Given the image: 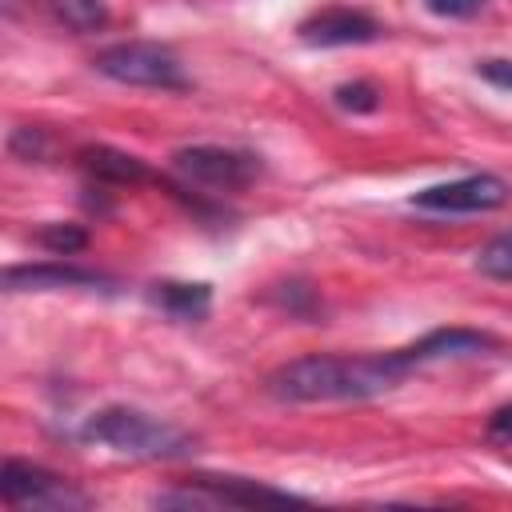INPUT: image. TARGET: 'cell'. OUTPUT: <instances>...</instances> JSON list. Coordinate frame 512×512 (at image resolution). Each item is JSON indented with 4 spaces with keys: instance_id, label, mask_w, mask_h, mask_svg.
I'll use <instances>...</instances> for the list:
<instances>
[{
    "instance_id": "ac0fdd59",
    "label": "cell",
    "mask_w": 512,
    "mask_h": 512,
    "mask_svg": "<svg viewBox=\"0 0 512 512\" xmlns=\"http://www.w3.org/2000/svg\"><path fill=\"white\" fill-rule=\"evenodd\" d=\"M424 4H428V12L448 16V20H468L484 8V0H424Z\"/></svg>"
},
{
    "instance_id": "4fadbf2b",
    "label": "cell",
    "mask_w": 512,
    "mask_h": 512,
    "mask_svg": "<svg viewBox=\"0 0 512 512\" xmlns=\"http://www.w3.org/2000/svg\"><path fill=\"white\" fill-rule=\"evenodd\" d=\"M52 4V16L72 28V32H100L108 24V4L104 0H48Z\"/></svg>"
},
{
    "instance_id": "7c38bea8",
    "label": "cell",
    "mask_w": 512,
    "mask_h": 512,
    "mask_svg": "<svg viewBox=\"0 0 512 512\" xmlns=\"http://www.w3.org/2000/svg\"><path fill=\"white\" fill-rule=\"evenodd\" d=\"M148 304L172 320H204L212 308V288L188 280H156L148 288Z\"/></svg>"
},
{
    "instance_id": "5b68a950",
    "label": "cell",
    "mask_w": 512,
    "mask_h": 512,
    "mask_svg": "<svg viewBox=\"0 0 512 512\" xmlns=\"http://www.w3.org/2000/svg\"><path fill=\"white\" fill-rule=\"evenodd\" d=\"M160 508L168 504H184V508H248V504H300V496L284 492V488H268L260 480H244V476H192L184 492H168L156 496Z\"/></svg>"
},
{
    "instance_id": "44dd1931",
    "label": "cell",
    "mask_w": 512,
    "mask_h": 512,
    "mask_svg": "<svg viewBox=\"0 0 512 512\" xmlns=\"http://www.w3.org/2000/svg\"><path fill=\"white\" fill-rule=\"evenodd\" d=\"M4 12L12 16V12H16V0H4Z\"/></svg>"
},
{
    "instance_id": "277c9868",
    "label": "cell",
    "mask_w": 512,
    "mask_h": 512,
    "mask_svg": "<svg viewBox=\"0 0 512 512\" xmlns=\"http://www.w3.org/2000/svg\"><path fill=\"white\" fill-rule=\"evenodd\" d=\"M172 168L196 184V188H212V192H240L260 176V160L252 152L240 148H220V144H192V148H176L172 152Z\"/></svg>"
},
{
    "instance_id": "7a4b0ae2",
    "label": "cell",
    "mask_w": 512,
    "mask_h": 512,
    "mask_svg": "<svg viewBox=\"0 0 512 512\" xmlns=\"http://www.w3.org/2000/svg\"><path fill=\"white\" fill-rule=\"evenodd\" d=\"M80 440L112 448L120 456H136V460H176V456H188L196 444L192 432H184L168 420H156L140 408H128V404L92 412L80 424Z\"/></svg>"
},
{
    "instance_id": "ba28073f",
    "label": "cell",
    "mask_w": 512,
    "mask_h": 512,
    "mask_svg": "<svg viewBox=\"0 0 512 512\" xmlns=\"http://www.w3.org/2000/svg\"><path fill=\"white\" fill-rule=\"evenodd\" d=\"M300 40L312 48H344L380 40V24L360 8H324L300 24Z\"/></svg>"
},
{
    "instance_id": "6da1fadb",
    "label": "cell",
    "mask_w": 512,
    "mask_h": 512,
    "mask_svg": "<svg viewBox=\"0 0 512 512\" xmlns=\"http://www.w3.org/2000/svg\"><path fill=\"white\" fill-rule=\"evenodd\" d=\"M412 372L404 348L372 356H296L264 376V392L280 404H328V400H372L396 388Z\"/></svg>"
},
{
    "instance_id": "8fae6325",
    "label": "cell",
    "mask_w": 512,
    "mask_h": 512,
    "mask_svg": "<svg viewBox=\"0 0 512 512\" xmlns=\"http://www.w3.org/2000/svg\"><path fill=\"white\" fill-rule=\"evenodd\" d=\"M76 164L100 184H140V180H148L144 160H136V156H128L112 144H84L76 152Z\"/></svg>"
},
{
    "instance_id": "5bb4252c",
    "label": "cell",
    "mask_w": 512,
    "mask_h": 512,
    "mask_svg": "<svg viewBox=\"0 0 512 512\" xmlns=\"http://www.w3.org/2000/svg\"><path fill=\"white\" fill-rule=\"evenodd\" d=\"M36 244L48 248L52 256H76V252L88 248V232L76 228V224H44L36 232Z\"/></svg>"
},
{
    "instance_id": "9c48e42d",
    "label": "cell",
    "mask_w": 512,
    "mask_h": 512,
    "mask_svg": "<svg viewBox=\"0 0 512 512\" xmlns=\"http://www.w3.org/2000/svg\"><path fill=\"white\" fill-rule=\"evenodd\" d=\"M8 292H44V288H112V276L64 260H44V264H12L4 272Z\"/></svg>"
},
{
    "instance_id": "2e32d148",
    "label": "cell",
    "mask_w": 512,
    "mask_h": 512,
    "mask_svg": "<svg viewBox=\"0 0 512 512\" xmlns=\"http://www.w3.org/2000/svg\"><path fill=\"white\" fill-rule=\"evenodd\" d=\"M332 100H336V108H344V112H376V108H380V88L368 84V80H352V84H340V88L332 92Z\"/></svg>"
},
{
    "instance_id": "3957f363",
    "label": "cell",
    "mask_w": 512,
    "mask_h": 512,
    "mask_svg": "<svg viewBox=\"0 0 512 512\" xmlns=\"http://www.w3.org/2000/svg\"><path fill=\"white\" fill-rule=\"evenodd\" d=\"M92 68L116 84H136V88H188V76L180 60L148 40H120L108 44L92 56Z\"/></svg>"
},
{
    "instance_id": "ffe728a7",
    "label": "cell",
    "mask_w": 512,
    "mask_h": 512,
    "mask_svg": "<svg viewBox=\"0 0 512 512\" xmlns=\"http://www.w3.org/2000/svg\"><path fill=\"white\" fill-rule=\"evenodd\" d=\"M488 440L512 444V404H500V408L488 416Z\"/></svg>"
},
{
    "instance_id": "52a82bcc",
    "label": "cell",
    "mask_w": 512,
    "mask_h": 512,
    "mask_svg": "<svg viewBox=\"0 0 512 512\" xmlns=\"http://www.w3.org/2000/svg\"><path fill=\"white\" fill-rule=\"evenodd\" d=\"M0 496L12 508H84L88 496L76 492L64 476L28 464V460H4L0 468Z\"/></svg>"
},
{
    "instance_id": "e0dca14e",
    "label": "cell",
    "mask_w": 512,
    "mask_h": 512,
    "mask_svg": "<svg viewBox=\"0 0 512 512\" xmlns=\"http://www.w3.org/2000/svg\"><path fill=\"white\" fill-rule=\"evenodd\" d=\"M12 156H24V160H40L44 156V132L40 128H16L12 140H8Z\"/></svg>"
},
{
    "instance_id": "30bf717a",
    "label": "cell",
    "mask_w": 512,
    "mask_h": 512,
    "mask_svg": "<svg viewBox=\"0 0 512 512\" xmlns=\"http://www.w3.org/2000/svg\"><path fill=\"white\" fill-rule=\"evenodd\" d=\"M500 348V340L492 332H476V328H436L428 336H420L416 344H408V360L412 368L432 364V360H448V356H476V352H492Z\"/></svg>"
},
{
    "instance_id": "8992f818",
    "label": "cell",
    "mask_w": 512,
    "mask_h": 512,
    "mask_svg": "<svg viewBox=\"0 0 512 512\" xmlns=\"http://www.w3.org/2000/svg\"><path fill=\"white\" fill-rule=\"evenodd\" d=\"M512 196V184L496 172H472V176H460V180H444V184H428L420 192H412V208L420 212H496L504 208Z\"/></svg>"
},
{
    "instance_id": "9a60e30c",
    "label": "cell",
    "mask_w": 512,
    "mask_h": 512,
    "mask_svg": "<svg viewBox=\"0 0 512 512\" xmlns=\"http://www.w3.org/2000/svg\"><path fill=\"white\" fill-rule=\"evenodd\" d=\"M476 268L492 280H512V232L492 236L480 252H476Z\"/></svg>"
},
{
    "instance_id": "d6986e66",
    "label": "cell",
    "mask_w": 512,
    "mask_h": 512,
    "mask_svg": "<svg viewBox=\"0 0 512 512\" xmlns=\"http://www.w3.org/2000/svg\"><path fill=\"white\" fill-rule=\"evenodd\" d=\"M476 76H484L488 84L512 92V60H480L476 64Z\"/></svg>"
}]
</instances>
